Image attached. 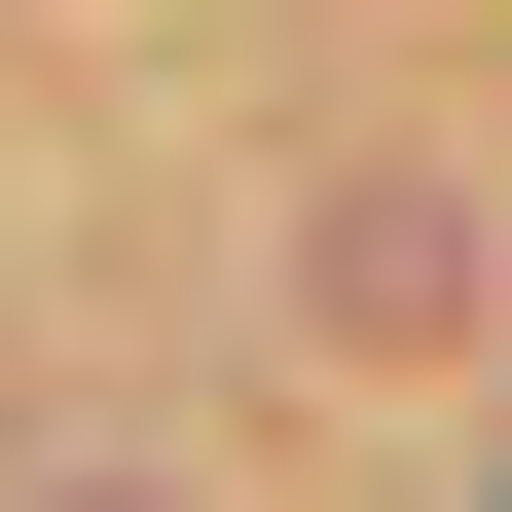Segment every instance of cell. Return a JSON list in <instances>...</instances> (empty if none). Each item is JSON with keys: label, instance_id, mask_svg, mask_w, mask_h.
I'll list each match as a JSON object with an SVG mask.
<instances>
[{"label": "cell", "instance_id": "cell-1", "mask_svg": "<svg viewBox=\"0 0 512 512\" xmlns=\"http://www.w3.org/2000/svg\"><path fill=\"white\" fill-rule=\"evenodd\" d=\"M74 512H147V476H74Z\"/></svg>", "mask_w": 512, "mask_h": 512}]
</instances>
